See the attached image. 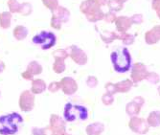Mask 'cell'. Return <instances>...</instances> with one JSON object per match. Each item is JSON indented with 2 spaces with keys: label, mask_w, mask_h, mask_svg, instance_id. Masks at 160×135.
Segmentation results:
<instances>
[{
  "label": "cell",
  "mask_w": 160,
  "mask_h": 135,
  "mask_svg": "<svg viewBox=\"0 0 160 135\" xmlns=\"http://www.w3.org/2000/svg\"><path fill=\"white\" fill-rule=\"evenodd\" d=\"M110 61L115 72L124 74L132 69V55L127 47L118 48L110 54Z\"/></svg>",
  "instance_id": "cell-1"
},
{
  "label": "cell",
  "mask_w": 160,
  "mask_h": 135,
  "mask_svg": "<svg viewBox=\"0 0 160 135\" xmlns=\"http://www.w3.org/2000/svg\"><path fill=\"white\" fill-rule=\"evenodd\" d=\"M88 110L83 106L80 104H73L68 102L65 104L63 110V118L66 122L73 123L76 121L84 122L88 119Z\"/></svg>",
  "instance_id": "cell-2"
},
{
  "label": "cell",
  "mask_w": 160,
  "mask_h": 135,
  "mask_svg": "<svg viewBox=\"0 0 160 135\" xmlns=\"http://www.w3.org/2000/svg\"><path fill=\"white\" fill-rule=\"evenodd\" d=\"M23 123V118L18 113H11L0 117V128L1 135H13L18 130V125Z\"/></svg>",
  "instance_id": "cell-3"
},
{
  "label": "cell",
  "mask_w": 160,
  "mask_h": 135,
  "mask_svg": "<svg viewBox=\"0 0 160 135\" xmlns=\"http://www.w3.org/2000/svg\"><path fill=\"white\" fill-rule=\"evenodd\" d=\"M32 41L35 44H38L40 45L41 49L43 50H48L51 49L52 47H54L57 42V38L55 36V34L51 33V32H46V31H42L40 34L36 35Z\"/></svg>",
  "instance_id": "cell-4"
},
{
  "label": "cell",
  "mask_w": 160,
  "mask_h": 135,
  "mask_svg": "<svg viewBox=\"0 0 160 135\" xmlns=\"http://www.w3.org/2000/svg\"><path fill=\"white\" fill-rule=\"evenodd\" d=\"M128 126L132 132L139 135L147 134L150 130V126L147 122V120L138 116L130 117Z\"/></svg>",
  "instance_id": "cell-5"
},
{
  "label": "cell",
  "mask_w": 160,
  "mask_h": 135,
  "mask_svg": "<svg viewBox=\"0 0 160 135\" xmlns=\"http://www.w3.org/2000/svg\"><path fill=\"white\" fill-rule=\"evenodd\" d=\"M149 74L148 68L143 62H136L132 66L130 69V80L133 83H138L146 80Z\"/></svg>",
  "instance_id": "cell-6"
},
{
  "label": "cell",
  "mask_w": 160,
  "mask_h": 135,
  "mask_svg": "<svg viewBox=\"0 0 160 135\" xmlns=\"http://www.w3.org/2000/svg\"><path fill=\"white\" fill-rule=\"evenodd\" d=\"M66 50L68 52L69 58L76 64H78L80 66H83L87 63V59H88L87 55L80 47L76 46V45H71V46H69Z\"/></svg>",
  "instance_id": "cell-7"
},
{
  "label": "cell",
  "mask_w": 160,
  "mask_h": 135,
  "mask_svg": "<svg viewBox=\"0 0 160 135\" xmlns=\"http://www.w3.org/2000/svg\"><path fill=\"white\" fill-rule=\"evenodd\" d=\"M35 106V95L31 90H25L20 94L19 108L23 112H30Z\"/></svg>",
  "instance_id": "cell-8"
},
{
  "label": "cell",
  "mask_w": 160,
  "mask_h": 135,
  "mask_svg": "<svg viewBox=\"0 0 160 135\" xmlns=\"http://www.w3.org/2000/svg\"><path fill=\"white\" fill-rule=\"evenodd\" d=\"M60 85H61V90L67 96L74 95L78 91V87H79L77 82L71 77L62 78L60 82Z\"/></svg>",
  "instance_id": "cell-9"
},
{
  "label": "cell",
  "mask_w": 160,
  "mask_h": 135,
  "mask_svg": "<svg viewBox=\"0 0 160 135\" xmlns=\"http://www.w3.org/2000/svg\"><path fill=\"white\" fill-rule=\"evenodd\" d=\"M114 23H115V27L118 33H126L132 26V22L130 20V18L126 17V16L117 17Z\"/></svg>",
  "instance_id": "cell-10"
},
{
  "label": "cell",
  "mask_w": 160,
  "mask_h": 135,
  "mask_svg": "<svg viewBox=\"0 0 160 135\" xmlns=\"http://www.w3.org/2000/svg\"><path fill=\"white\" fill-rule=\"evenodd\" d=\"M52 16L59 19L62 23H66L70 18V11L62 6H59L52 12Z\"/></svg>",
  "instance_id": "cell-11"
},
{
  "label": "cell",
  "mask_w": 160,
  "mask_h": 135,
  "mask_svg": "<svg viewBox=\"0 0 160 135\" xmlns=\"http://www.w3.org/2000/svg\"><path fill=\"white\" fill-rule=\"evenodd\" d=\"M144 38H145V42L148 45H154L160 41V33L154 26L153 28H152L151 30L145 33Z\"/></svg>",
  "instance_id": "cell-12"
},
{
  "label": "cell",
  "mask_w": 160,
  "mask_h": 135,
  "mask_svg": "<svg viewBox=\"0 0 160 135\" xmlns=\"http://www.w3.org/2000/svg\"><path fill=\"white\" fill-rule=\"evenodd\" d=\"M105 131V125L101 122H94L85 128L87 135H102Z\"/></svg>",
  "instance_id": "cell-13"
},
{
  "label": "cell",
  "mask_w": 160,
  "mask_h": 135,
  "mask_svg": "<svg viewBox=\"0 0 160 135\" xmlns=\"http://www.w3.org/2000/svg\"><path fill=\"white\" fill-rule=\"evenodd\" d=\"M86 19L88 20L89 22L91 23H96L98 21H101V20H104V18H105V12L104 11L102 10V7L98 6L92 12L86 14L85 16Z\"/></svg>",
  "instance_id": "cell-14"
},
{
  "label": "cell",
  "mask_w": 160,
  "mask_h": 135,
  "mask_svg": "<svg viewBox=\"0 0 160 135\" xmlns=\"http://www.w3.org/2000/svg\"><path fill=\"white\" fill-rule=\"evenodd\" d=\"M133 82L129 79L123 80L121 82H116V90H117V93H128L130 91V89L133 86Z\"/></svg>",
  "instance_id": "cell-15"
},
{
  "label": "cell",
  "mask_w": 160,
  "mask_h": 135,
  "mask_svg": "<svg viewBox=\"0 0 160 135\" xmlns=\"http://www.w3.org/2000/svg\"><path fill=\"white\" fill-rule=\"evenodd\" d=\"M46 82L41 79H35L32 81L31 92L35 94H41L46 90Z\"/></svg>",
  "instance_id": "cell-16"
},
{
  "label": "cell",
  "mask_w": 160,
  "mask_h": 135,
  "mask_svg": "<svg viewBox=\"0 0 160 135\" xmlns=\"http://www.w3.org/2000/svg\"><path fill=\"white\" fill-rule=\"evenodd\" d=\"M51 128L59 130H65V121L62 120L59 115L52 114L50 117V125Z\"/></svg>",
  "instance_id": "cell-17"
},
{
  "label": "cell",
  "mask_w": 160,
  "mask_h": 135,
  "mask_svg": "<svg viewBox=\"0 0 160 135\" xmlns=\"http://www.w3.org/2000/svg\"><path fill=\"white\" fill-rule=\"evenodd\" d=\"M99 5L96 4L94 0H84L80 5V11L82 13H83L84 16L92 12Z\"/></svg>",
  "instance_id": "cell-18"
},
{
  "label": "cell",
  "mask_w": 160,
  "mask_h": 135,
  "mask_svg": "<svg viewBox=\"0 0 160 135\" xmlns=\"http://www.w3.org/2000/svg\"><path fill=\"white\" fill-rule=\"evenodd\" d=\"M146 120L150 128L160 127V110H154V111L150 112Z\"/></svg>",
  "instance_id": "cell-19"
},
{
  "label": "cell",
  "mask_w": 160,
  "mask_h": 135,
  "mask_svg": "<svg viewBox=\"0 0 160 135\" xmlns=\"http://www.w3.org/2000/svg\"><path fill=\"white\" fill-rule=\"evenodd\" d=\"M12 35L17 40L21 41L25 39L28 36V29L23 25H18L12 30Z\"/></svg>",
  "instance_id": "cell-20"
},
{
  "label": "cell",
  "mask_w": 160,
  "mask_h": 135,
  "mask_svg": "<svg viewBox=\"0 0 160 135\" xmlns=\"http://www.w3.org/2000/svg\"><path fill=\"white\" fill-rule=\"evenodd\" d=\"M100 38L106 44H110L118 39V34L113 31H103L100 33Z\"/></svg>",
  "instance_id": "cell-21"
},
{
  "label": "cell",
  "mask_w": 160,
  "mask_h": 135,
  "mask_svg": "<svg viewBox=\"0 0 160 135\" xmlns=\"http://www.w3.org/2000/svg\"><path fill=\"white\" fill-rule=\"evenodd\" d=\"M12 13L10 12H0V27L2 29H9L12 23Z\"/></svg>",
  "instance_id": "cell-22"
},
{
  "label": "cell",
  "mask_w": 160,
  "mask_h": 135,
  "mask_svg": "<svg viewBox=\"0 0 160 135\" xmlns=\"http://www.w3.org/2000/svg\"><path fill=\"white\" fill-rule=\"evenodd\" d=\"M141 108L139 106H137L136 103H134L132 101L129 102L127 103L126 106V113L130 116V117H133V116H138V114L140 113L141 111Z\"/></svg>",
  "instance_id": "cell-23"
},
{
  "label": "cell",
  "mask_w": 160,
  "mask_h": 135,
  "mask_svg": "<svg viewBox=\"0 0 160 135\" xmlns=\"http://www.w3.org/2000/svg\"><path fill=\"white\" fill-rule=\"evenodd\" d=\"M26 71H28L29 73H30L32 76H36V75H39L42 73V66L36 61H33L31 62L30 63L28 64L27 66V69Z\"/></svg>",
  "instance_id": "cell-24"
},
{
  "label": "cell",
  "mask_w": 160,
  "mask_h": 135,
  "mask_svg": "<svg viewBox=\"0 0 160 135\" xmlns=\"http://www.w3.org/2000/svg\"><path fill=\"white\" fill-rule=\"evenodd\" d=\"M108 7L110 12H117L124 9V3L121 0H108Z\"/></svg>",
  "instance_id": "cell-25"
},
{
  "label": "cell",
  "mask_w": 160,
  "mask_h": 135,
  "mask_svg": "<svg viewBox=\"0 0 160 135\" xmlns=\"http://www.w3.org/2000/svg\"><path fill=\"white\" fill-rule=\"evenodd\" d=\"M118 39L121 40L123 42V44H125V45H132L135 41L134 36L128 33V32L118 33Z\"/></svg>",
  "instance_id": "cell-26"
},
{
  "label": "cell",
  "mask_w": 160,
  "mask_h": 135,
  "mask_svg": "<svg viewBox=\"0 0 160 135\" xmlns=\"http://www.w3.org/2000/svg\"><path fill=\"white\" fill-rule=\"evenodd\" d=\"M66 65H65V61L62 59H55L53 63V71L56 74H62L65 71Z\"/></svg>",
  "instance_id": "cell-27"
},
{
  "label": "cell",
  "mask_w": 160,
  "mask_h": 135,
  "mask_svg": "<svg viewBox=\"0 0 160 135\" xmlns=\"http://www.w3.org/2000/svg\"><path fill=\"white\" fill-rule=\"evenodd\" d=\"M33 12V6L30 2H23L21 4L19 13L23 17H28Z\"/></svg>",
  "instance_id": "cell-28"
},
{
  "label": "cell",
  "mask_w": 160,
  "mask_h": 135,
  "mask_svg": "<svg viewBox=\"0 0 160 135\" xmlns=\"http://www.w3.org/2000/svg\"><path fill=\"white\" fill-rule=\"evenodd\" d=\"M7 5H8V8L10 10L11 13H19L21 4L18 1V0H8Z\"/></svg>",
  "instance_id": "cell-29"
},
{
  "label": "cell",
  "mask_w": 160,
  "mask_h": 135,
  "mask_svg": "<svg viewBox=\"0 0 160 135\" xmlns=\"http://www.w3.org/2000/svg\"><path fill=\"white\" fill-rule=\"evenodd\" d=\"M52 55L55 59H62V61H65V59L68 58V57H69L66 49H57L56 51L53 52Z\"/></svg>",
  "instance_id": "cell-30"
},
{
  "label": "cell",
  "mask_w": 160,
  "mask_h": 135,
  "mask_svg": "<svg viewBox=\"0 0 160 135\" xmlns=\"http://www.w3.org/2000/svg\"><path fill=\"white\" fill-rule=\"evenodd\" d=\"M42 4L44 5L48 10H50L51 12H53L54 10H56L58 7L60 6L59 4V0H41Z\"/></svg>",
  "instance_id": "cell-31"
},
{
  "label": "cell",
  "mask_w": 160,
  "mask_h": 135,
  "mask_svg": "<svg viewBox=\"0 0 160 135\" xmlns=\"http://www.w3.org/2000/svg\"><path fill=\"white\" fill-rule=\"evenodd\" d=\"M146 81H148L152 84H157L160 82V76L155 72H149Z\"/></svg>",
  "instance_id": "cell-32"
},
{
  "label": "cell",
  "mask_w": 160,
  "mask_h": 135,
  "mask_svg": "<svg viewBox=\"0 0 160 135\" xmlns=\"http://www.w3.org/2000/svg\"><path fill=\"white\" fill-rule=\"evenodd\" d=\"M102 102H103L105 106H111L114 102V95H111V94H108V93H104L102 95Z\"/></svg>",
  "instance_id": "cell-33"
},
{
  "label": "cell",
  "mask_w": 160,
  "mask_h": 135,
  "mask_svg": "<svg viewBox=\"0 0 160 135\" xmlns=\"http://www.w3.org/2000/svg\"><path fill=\"white\" fill-rule=\"evenodd\" d=\"M99 83V81L97 79V77L95 76H88L86 79V85L88 86L89 88H95L97 87Z\"/></svg>",
  "instance_id": "cell-34"
},
{
  "label": "cell",
  "mask_w": 160,
  "mask_h": 135,
  "mask_svg": "<svg viewBox=\"0 0 160 135\" xmlns=\"http://www.w3.org/2000/svg\"><path fill=\"white\" fill-rule=\"evenodd\" d=\"M105 89H106V92L108 93V94H111V95H115L116 93H117V90H116V85L115 83L113 82H107L105 84Z\"/></svg>",
  "instance_id": "cell-35"
},
{
  "label": "cell",
  "mask_w": 160,
  "mask_h": 135,
  "mask_svg": "<svg viewBox=\"0 0 160 135\" xmlns=\"http://www.w3.org/2000/svg\"><path fill=\"white\" fill-rule=\"evenodd\" d=\"M117 17H116L115 12H108L107 13H105V18H104V21H106L107 23H114Z\"/></svg>",
  "instance_id": "cell-36"
},
{
  "label": "cell",
  "mask_w": 160,
  "mask_h": 135,
  "mask_svg": "<svg viewBox=\"0 0 160 135\" xmlns=\"http://www.w3.org/2000/svg\"><path fill=\"white\" fill-rule=\"evenodd\" d=\"M130 20H132V24H142L144 21V18H143V14L142 13H134L133 16L130 17Z\"/></svg>",
  "instance_id": "cell-37"
},
{
  "label": "cell",
  "mask_w": 160,
  "mask_h": 135,
  "mask_svg": "<svg viewBox=\"0 0 160 135\" xmlns=\"http://www.w3.org/2000/svg\"><path fill=\"white\" fill-rule=\"evenodd\" d=\"M50 25H51L52 28H54L56 30H61L62 29V23L59 19H58V18H56L55 17L52 16L51 21H50Z\"/></svg>",
  "instance_id": "cell-38"
},
{
  "label": "cell",
  "mask_w": 160,
  "mask_h": 135,
  "mask_svg": "<svg viewBox=\"0 0 160 135\" xmlns=\"http://www.w3.org/2000/svg\"><path fill=\"white\" fill-rule=\"evenodd\" d=\"M61 89V85H60V82H53L49 84L48 86V90L51 93H56Z\"/></svg>",
  "instance_id": "cell-39"
},
{
  "label": "cell",
  "mask_w": 160,
  "mask_h": 135,
  "mask_svg": "<svg viewBox=\"0 0 160 135\" xmlns=\"http://www.w3.org/2000/svg\"><path fill=\"white\" fill-rule=\"evenodd\" d=\"M132 102L134 103H136L137 106H139L140 108H143V106L145 104V99L142 96H136L132 99Z\"/></svg>",
  "instance_id": "cell-40"
},
{
  "label": "cell",
  "mask_w": 160,
  "mask_h": 135,
  "mask_svg": "<svg viewBox=\"0 0 160 135\" xmlns=\"http://www.w3.org/2000/svg\"><path fill=\"white\" fill-rule=\"evenodd\" d=\"M32 134H33V135H45V133H44V128H34L32 129Z\"/></svg>",
  "instance_id": "cell-41"
},
{
  "label": "cell",
  "mask_w": 160,
  "mask_h": 135,
  "mask_svg": "<svg viewBox=\"0 0 160 135\" xmlns=\"http://www.w3.org/2000/svg\"><path fill=\"white\" fill-rule=\"evenodd\" d=\"M21 76H22L23 79L28 80V81H33V80H34V76H32V75H31L30 73H29L28 71H26V70L21 74Z\"/></svg>",
  "instance_id": "cell-42"
},
{
  "label": "cell",
  "mask_w": 160,
  "mask_h": 135,
  "mask_svg": "<svg viewBox=\"0 0 160 135\" xmlns=\"http://www.w3.org/2000/svg\"><path fill=\"white\" fill-rule=\"evenodd\" d=\"M152 10H154L156 12L160 8V0H152Z\"/></svg>",
  "instance_id": "cell-43"
},
{
  "label": "cell",
  "mask_w": 160,
  "mask_h": 135,
  "mask_svg": "<svg viewBox=\"0 0 160 135\" xmlns=\"http://www.w3.org/2000/svg\"><path fill=\"white\" fill-rule=\"evenodd\" d=\"M96 2L97 5H99L100 7H103V6H106L108 4V0H94Z\"/></svg>",
  "instance_id": "cell-44"
},
{
  "label": "cell",
  "mask_w": 160,
  "mask_h": 135,
  "mask_svg": "<svg viewBox=\"0 0 160 135\" xmlns=\"http://www.w3.org/2000/svg\"><path fill=\"white\" fill-rule=\"evenodd\" d=\"M4 70H5V63L2 61H0V74H1Z\"/></svg>",
  "instance_id": "cell-45"
},
{
  "label": "cell",
  "mask_w": 160,
  "mask_h": 135,
  "mask_svg": "<svg viewBox=\"0 0 160 135\" xmlns=\"http://www.w3.org/2000/svg\"><path fill=\"white\" fill-rule=\"evenodd\" d=\"M156 14H157V17H158V18L160 19V8L156 11Z\"/></svg>",
  "instance_id": "cell-46"
},
{
  "label": "cell",
  "mask_w": 160,
  "mask_h": 135,
  "mask_svg": "<svg viewBox=\"0 0 160 135\" xmlns=\"http://www.w3.org/2000/svg\"><path fill=\"white\" fill-rule=\"evenodd\" d=\"M157 93H158V95L160 96V85L157 87Z\"/></svg>",
  "instance_id": "cell-47"
},
{
  "label": "cell",
  "mask_w": 160,
  "mask_h": 135,
  "mask_svg": "<svg viewBox=\"0 0 160 135\" xmlns=\"http://www.w3.org/2000/svg\"><path fill=\"white\" fill-rule=\"evenodd\" d=\"M155 27H156V29L158 30V32L160 33V25H155Z\"/></svg>",
  "instance_id": "cell-48"
},
{
  "label": "cell",
  "mask_w": 160,
  "mask_h": 135,
  "mask_svg": "<svg viewBox=\"0 0 160 135\" xmlns=\"http://www.w3.org/2000/svg\"><path fill=\"white\" fill-rule=\"evenodd\" d=\"M121 1H122L123 3H126V2H128V0H121Z\"/></svg>",
  "instance_id": "cell-49"
},
{
  "label": "cell",
  "mask_w": 160,
  "mask_h": 135,
  "mask_svg": "<svg viewBox=\"0 0 160 135\" xmlns=\"http://www.w3.org/2000/svg\"><path fill=\"white\" fill-rule=\"evenodd\" d=\"M64 135H72V134H69V133H67V132H65V134Z\"/></svg>",
  "instance_id": "cell-50"
},
{
  "label": "cell",
  "mask_w": 160,
  "mask_h": 135,
  "mask_svg": "<svg viewBox=\"0 0 160 135\" xmlns=\"http://www.w3.org/2000/svg\"><path fill=\"white\" fill-rule=\"evenodd\" d=\"M0 95H1V93H0Z\"/></svg>",
  "instance_id": "cell-51"
}]
</instances>
